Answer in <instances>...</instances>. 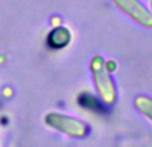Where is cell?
I'll list each match as a JSON object with an SVG mask.
<instances>
[{"mask_svg":"<svg viewBox=\"0 0 152 147\" xmlns=\"http://www.w3.org/2000/svg\"><path fill=\"white\" fill-rule=\"evenodd\" d=\"M47 123L51 124L52 127L64 131L69 135L74 137H83L86 135V132L88 131V127H86V124L81 123L79 121H75L74 118L69 116H63L58 115V114H51L47 116Z\"/></svg>","mask_w":152,"mask_h":147,"instance_id":"6da1fadb","label":"cell"},{"mask_svg":"<svg viewBox=\"0 0 152 147\" xmlns=\"http://www.w3.org/2000/svg\"><path fill=\"white\" fill-rule=\"evenodd\" d=\"M97 64L94 63V72H95V83H96V88H99L100 95L103 99L107 102H112L115 98V92H113V84L111 82L110 76L107 75L104 67L102 64V59L96 58Z\"/></svg>","mask_w":152,"mask_h":147,"instance_id":"7a4b0ae2","label":"cell"},{"mask_svg":"<svg viewBox=\"0 0 152 147\" xmlns=\"http://www.w3.org/2000/svg\"><path fill=\"white\" fill-rule=\"evenodd\" d=\"M116 4L144 26H152V16L136 0H116Z\"/></svg>","mask_w":152,"mask_h":147,"instance_id":"3957f363","label":"cell"},{"mask_svg":"<svg viewBox=\"0 0 152 147\" xmlns=\"http://www.w3.org/2000/svg\"><path fill=\"white\" fill-rule=\"evenodd\" d=\"M69 40H71L69 31L67 28H64V27H59V28H55L48 35L47 43L52 48H61V47H66L69 43Z\"/></svg>","mask_w":152,"mask_h":147,"instance_id":"277c9868","label":"cell"},{"mask_svg":"<svg viewBox=\"0 0 152 147\" xmlns=\"http://www.w3.org/2000/svg\"><path fill=\"white\" fill-rule=\"evenodd\" d=\"M79 104L81 107L87 108V110H91V111H95V112H104V107L100 104V102L96 99L95 96L89 94H81L79 96Z\"/></svg>","mask_w":152,"mask_h":147,"instance_id":"5b68a950","label":"cell"},{"mask_svg":"<svg viewBox=\"0 0 152 147\" xmlns=\"http://www.w3.org/2000/svg\"><path fill=\"white\" fill-rule=\"evenodd\" d=\"M137 106H139V110H142L144 114H147V116H150L152 119V103L150 99H145V96H139L136 100Z\"/></svg>","mask_w":152,"mask_h":147,"instance_id":"8992f818","label":"cell"}]
</instances>
